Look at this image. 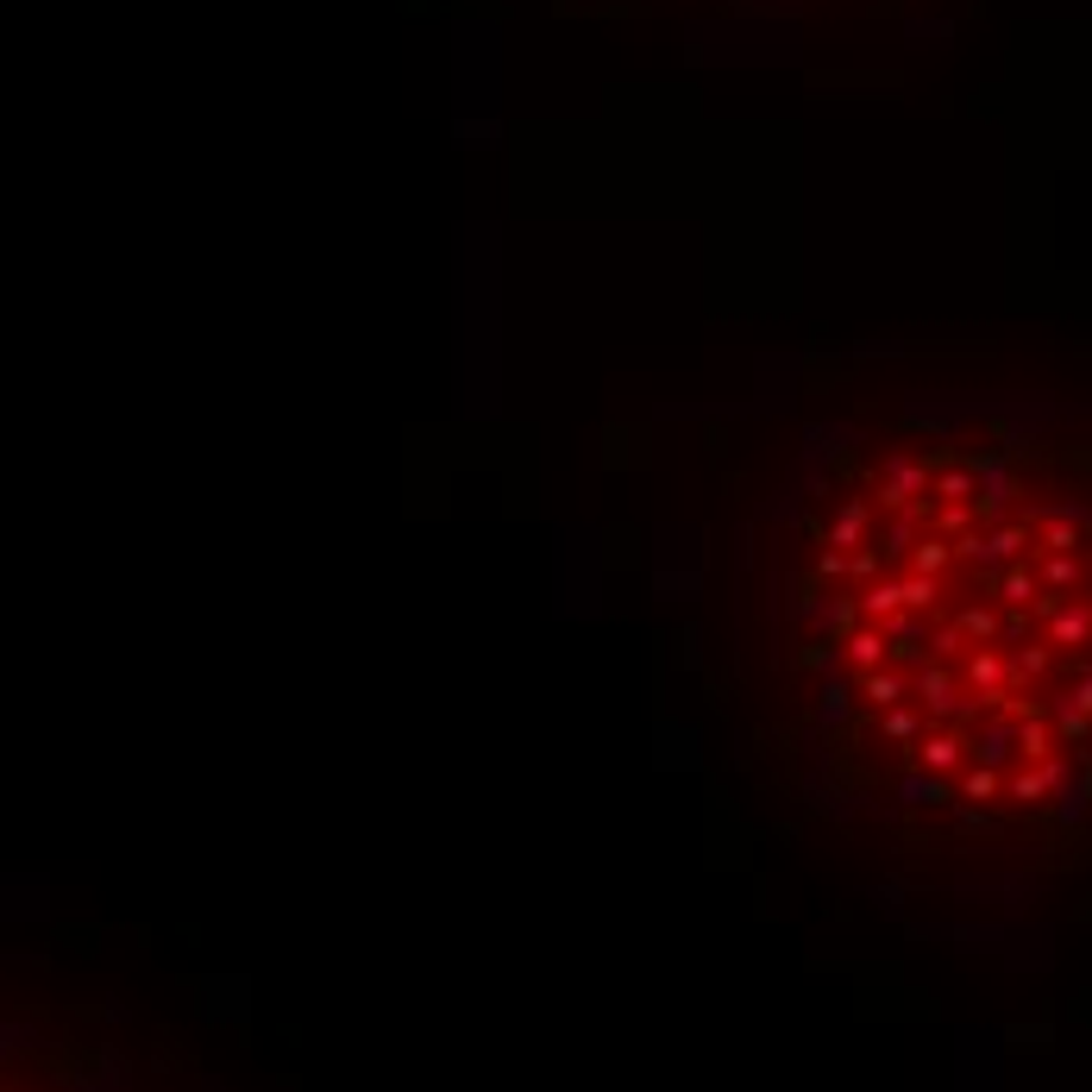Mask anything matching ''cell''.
<instances>
[{
    "label": "cell",
    "mask_w": 1092,
    "mask_h": 1092,
    "mask_svg": "<svg viewBox=\"0 0 1092 1092\" xmlns=\"http://www.w3.org/2000/svg\"><path fill=\"white\" fill-rule=\"evenodd\" d=\"M791 672L835 785L929 841L1042 848L1092 817V459L917 440L811 502Z\"/></svg>",
    "instance_id": "6da1fadb"
}]
</instances>
